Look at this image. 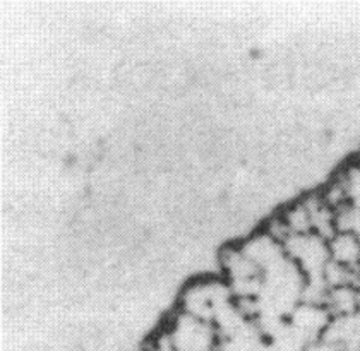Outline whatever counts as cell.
Here are the masks:
<instances>
[{"label": "cell", "mask_w": 360, "mask_h": 351, "mask_svg": "<svg viewBox=\"0 0 360 351\" xmlns=\"http://www.w3.org/2000/svg\"><path fill=\"white\" fill-rule=\"evenodd\" d=\"M333 314L323 303L300 302L288 315V321L309 343L316 341L330 326Z\"/></svg>", "instance_id": "3957f363"}, {"label": "cell", "mask_w": 360, "mask_h": 351, "mask_svg": "<svg viewBox=\"0 0 360 351\" xmlns=\"http://www.w3.org/2000/svg\"><path fill=\"white\" fill-rule=\"evenodd\" d=\"M238 245L245 252V256L250 260H254L263 272L271 269L273 266H276L278 263H281L287 257L283 244L280 240H276L273 235H269L266 230L252 233V235L242 240Z\"/></svg>", "instance_id": "277c9868"}, {"label": "cell", "mask_w": 360, "mask_h": 351, "mask_svg": "<svg viewBox=\"0 0 360 351\" xmlns=\"http://www.w3.org/2000/svg\"><path fill=\"white\" fill-rule=\"evenodd\" d=\"M304 351H347L342 348L340 345H335V343L328 341V339H316V341H311L307 346H305Z\"/></svg>", "instance_id": "9c48e42d"}, {"label": "cell", "mask_w": 360, "mask_h": 351, "mask_svg": "<svg viewBox=\"0 0 360 351\" xmlns=\"http://www.w3.org/2000/svg\"><path fill=\"white\" fill-rule=\"evenodd\" d=\"M220 264L223 274L229 279V283H237V281H248L263 278V271L257 267L254 260H250L245 252L242 251L240 245H226L220 252Z\"/></svg>", "instance_id": "5b68a950"}, {"label": "cell", "mask_w": 360, "mask_h": 351, "mask_svg": "<svg viewBox=\"0 0 360 351\" xmlns=\"http://www.w3.org/2000/svg\"><path fill=\"white\" fill-rule=\"evenodd\" d=\"M283 247L287 256L302 269L305 278H324V271L331 260L328 239L316 232L297 233L283 241Z\"/></svg>", "instance_id": "7a4b0ae2"}, {"label": "cell", "mask_w": 360, "mask_h": 351, "mask_svg": "<svg viewBox=\"0 0 360 351\" xmlns=\"http://www.w3.org/2000/svg\"><path fill=\"white\" fill-rule=\"evenodd\" d=\"M280 218L283 220V223L287 225L288 232H290L292 235H297V233L314 232V230H312L311 211H309L307 206H305L302 199L293 202V204L288 206L287 209L281 211Z\"/></svg>", "instance_id": "52a82bcc"}, {"label": "cell", "mask_w": 360, "mask_h": 351, "mask_svg": "<svg viewBox=\"0 0 360 351\" xmlns=\"http://www.w3.org/2000/svg\"><path fill=\"white\" fill-rule=\"evenodd\" d=\"M165 334L174 351H218L223 341L214 322L195 317L182 309L172 317Z\"/></svg>", "instance_id": "6da1fadb"}, {"label": "cell", "mask_w": 360, "mask_h": 351, "mask_svg": "<svg viewBox=\"0 0 360 351\" xmlns=\"http://www.w3.org/2000/svg\"><path fill=\"white\" fill-rule=\"evenodd\" d=\"M355 161H357V163H359V165H360V153L357 154V158H355Z\"/></svg>", "instance_id": "30bf717a"}, {"label": "cell", "mask_w": 360, "mask_h": 351, "mask_svg": "<svg viewBox=\"0 0 360 351\" xmlns=\"http://www.w3.org/2000/svg\"><path fill=\"white\" fill-rule=\"evenodd\" d=\"M340 183H342L343 190H345L347 204L355 206L360 209V165L357 161H350L348 165L340 170L336 175Z\"/></svg>", "instance_id": "ba28073f"}, {"label": "cell", "mask_w": 360, "mask_h": 351, "mask_svg": "<svg viewBox=\"0 0 360 351\" xmlns=\"http://www.w3.org/2000/svg\"><path fill=\"white\" fill-rule=\"evenodd\" d=\"M331 260L342 266L360 271V237L352 232H336L328 240Z\"/></svg>", "instance_id": "8992f818"}]
</instances>
